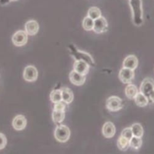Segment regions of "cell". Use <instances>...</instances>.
Returning a JSON list of instances; mask_svg holds the SVG:
<instances>
[{
    "instance_id": "obj_1",
    "label": "cell",
    "mask_w": 154,
    "mask_h": 154,
    "mask_svg": "<svg viewBox=\"0 0 154 154\" xmlns=\"http://www.w3.org/2000/svg\"><path fill=\"white\" fill-rule=\"evenodd\" d=\"M130 6L132 11L133 23L136 26H140L143 23V11L141 0H130Z\"/></svg>"
},
{
    "instance_id": "obj_2",
    "label": "cell",
    "mask_w": 154,
    "mask_h": 154,
    "mask_svg": "<svg viewBox=\"0 0 154 154\" xmlns=\"http://www.w3.org/2000/svg\"><path fill=\"white\" fill-rule=\"evenodd\" d=\"M72 55L76 60H83L87 62L89 66L94 67L95 66V62L91 56L84 51L77 49L74 46L70 45L69 46Z\"/></svg>"
},
{
    "instance_id": "obj_3",
    "label": "cell",
    "mask_w": 154,
    "mask_h": 154,
    "mask_svg": "<svg viewBox=\"0 0 154 154\" xmlns=\"http://www.w3.org/2000/svg\"><path fill=\"white\" fill-rule=\"evenodd\" d=\"M70 137V130L66 125L57 126L54 130V137L60 143H66Z\"/></svg>"
},
{
    "instance_id": "obj_4",
    "label": "cell",
    "mask_w": 154,
    "mask_h": 154,
    "mask_svg": "<svg viewBox=\"0 0 154 154\" xmlns=\"http://www.w3.org/2000/svg\"><path fill=\"white\" fill-rule=\"evenodd\" d=\"M106 105L109 111L117 112L123 109L124 102L120 97L116 96H112L107 99Z\"/></svg>"
},
{
    "instance_id": "obj_5",
    "label": "cell",
    "mask_w": 154,
    "mask_h": 154,
    "mask_svg": "<svg viewBox=\"0 0 154 154\" xmlns=\"http://www.w3.org/2000/svg\"><path fill=\"white\" fill-rule=\"evenodd\" d=\"M28 35L24 30L17 31L12 37V42L17 47H21L27 44Z\"/></svg>"
},
{
    "instance_id": "obj_6",
    "label": "cell",
    "mask_w": 154,
    "mask_h": 154,
    "mask_svg": "<svg viewBox=\"0 0 154 154\" xmlns=\"http://www.w3.org/2000/svg\"><path fill=\"white\" fill-rule=\"evenodd\" d=\"M154 89V80L147 77L143 80L140 86V92L144 94L148 98L151 92Z\"/></svg>"
},
{
    "instance_id": "obj_7",
    "label": "cell",
    "mask_w": 154,
    "mask_h": 154,
    "mask_svg": "<svg viewBox=\"0 0 154 154\" xmlns=\"http://www.w3.org/2000/svg\"><path fill=\"white\" fill-rule=\"evenodd\" d=\"M38 76V72L33 66H28L24 69L23 77V79L28 82H35Z\"/></svg>"
},
{
    "instance_id": "obj_8",
    "label": "cell",
    "mask_w": 154,
    "mask_h": 154,
    "mask_svg": "<svg viewBox=\"0 0 154 154\" xmlns=\"http://www.w3.org/2000/svg\"><path fill=\"white\" fill-rule=\"evenodd\" d=\"M108 30V22L105 17L100 16L94 20L93 31L98 34L106 32Z\"/></svg>"
},
{
    "instance_id": "obj_9",
    "label": "cell",
    "mask_w": 154,
    "mask_h": 154,
    "mask_svg": "<svg viewBox=\"0 0 154 154\" xmlns=\"http://www.w3.org/2000/svg\"><path fill=\"white\" fill-rule=\"evenodd\" d=\"M120 80L124 84H130L134 79V70L123 67L119 75Z\"/></svg>"
},
{
    "instance_id": "obj_10",
    "label": "cell",
    "mask_w": 154,
    "mask_h": 154,
    "mask_svg": "<svg viewBox=\"0 0 154 154\" xmlns=\"http://www.w3.org/2000/svg\"><path fill=\"white\" fill-rule=\"evenodd\" d=\"M27 119L23 115H17L12 121V126L16 131H22L27 126Z\"/></svg>"
},
{
    "instance_id": "obj_11",
    "label": "cell",
    "mask_w": 154,
    "mask_h": 154,
    "mask_svg": "<svg viewBox=\"0 0 154 154\" xmlns=\"http://www.w3.org/2000/svg\"><path fill=\"white\" fill-rule=\"evenodd\" d=\"M69 79L72 84L79 86L83 85L85 83L86 75H82L73 70L69 74Z\"/></svg>"
},
{
    "instance_id": "obj_12",
    "label": "cell",
    "mask_w": 154,
    "mask_h": 154,
    "mask_svg": "<svg viewBox=\"0 0 154 154\" xmlns=\"http://www.w3.org/2000/svg\"><path fill=\"white\" fill-rule=\"evenodd\" d=\"M39 24L35 20H29L25 24V31L29 36L35 35L39 31Z\"/></svg>"
},
{
    "instance_id": "obj_13",
    "label": "cell",
    "mask_w": 154,
    "mask_h": 154,
    "mask_svg": "<svg viewBox=\"0 0 154 154\" xmlns=\"http://www.w3.org/2000/svg\"><path fill=\"white\" fill-rule=\"evenodd\" d=\"M90 66L83 60H75L73 64V70L82 75H86L89 70Z\"/></svg>"
},
{
    "instance_id": "obj_14",
    "label": "cell",
    "mask_w": 154,
    "mask_h": 154,
    "mask_svg": "<svg viewBox=\"0 0 154 154\" xmlns=\"http://www.w3.org/2000/svg\"><path fill=\"white\" fill-rule=\"evenodd\" d=\"M102 134L106 138H112L116 133V128L114 124L110 122H107L102 126Z\"/></svg>"
},
{
    "instance_id": "obj_15",
    "label": "cell",
    "mask_w": 154,
    "mask_h": 154,
    "mask_svg": "<svg viewBox=\"0 0 154 154\" xmlns=\"http://www.w3.org/2000/svg\"><path fill=\"white\" fill-rule=\"evenodd\" d=\"M124 68L134 70L138 66V59L134 55H129L125 57L123 62Z\"/></svg>"
},
{
    "instance_id": "obj_16",
    "label": "cell",
    "mask_w": 154,
    "mask_h": 154,
    "mask_svg": "<svg viewBox=\"0 0 154 154\" xmlns=\"http://www.w3.org/2000/svg\"><path fill=\"white\" fill-rule=\"evenodd\" d=\"M60 90L62 93V101L65 102L66 104H70L73 100L74 98L73 93L72 89L67 87H63L60 89Z\"/></svg>"
},
{
    "instance_id": "obj_17",
    "label": "cell",
    "mask_w": 154,
    "mask_h": 154,
    "mask_svg": "<svg viewBox=\"0 0 154 154\" xmlns=\"http://www.w3.org/2000/svg\"><path fill=\"white\" fill-rule=\"evenodd\" d=\"M125 93L126 96L130 99H134L138 92V89L134 85L128 84V86L125 88Z\"/></svg>"
},
{
    "instance_id": "obj_18",
    "label": "cell",
    "mask_w": 154,
    "mask_h": 154,
    "mask_svg": "<svg viewBox=\"0 0 154 154\" xmlns=\"http://www.w3.org/2000/svg\"><path fill=\"white\" fill-rule=\"evenodd\" d=\"M134 100L136 104L140 107H146L149 104V98L140 92L137 94Z\"/></svg>"
},
{
    "instance_id": "obj_19",
    "label": "cell",
    "mask_w": 154,
    "mask_h": 154,
    "mask_svg": "<svg viewBox=\"0 0 154 154\" xmlns=\"http://www.w3.org/2000/svg\"><path fill=\"white\" fill-rule=\"evenodd\" d=\"M117 146L120 150L126 151L130 147V140H128L122 136H120L117 140Z\"/></svg>"
},
{
    "instance_id": "obj_20",
    "label": "cell",
    "mask_w": 154,
    "mask_h": 154,
    "mask_svg": "<svg viewBox=\"0 0 154 154\" xmlns=\"http://www.w3.org/2000/svg\"><path fill=\"white\" fill-rule=\"evenodd\" d=\"M53 120L56 123H62L65 119V110H59L53 109Z\"/></svg>"
},
{
    "instance_id": "obj_21",
    "label": "cell",
    "mask_w": 154,
    "mask_h": 154,
    "mask_svg": "<svg viewBox=\"0 0 154 154\" xmlns=\"http://www.w3.org/2000/svg\"><path fill=\"white\" fill-rule=\"evenodd\" d=\"M132 132L133 134V136H136L139 137H142L144 134V130L143 128L140 123H134L132 125L131 127Z\"/></svg>"
},
{
    "instance_id": "obj_22",
    "label": "cell",
    "mask_w": 154,
    "mask_h": 154,
    "mask_svg": "<svg viewBox=\"0 0 154 154\" xmlns=\"http://www.w3.org/2000/svg\"><path fill=\"white\" fill-rule=\"evenodd\" d=\"M50 100L54 104L62 101L60 89H55V90L51 91L50 93Z\"/></svg>"
},
{
    "instance_id": "obj_23",
    "label": "cell",
    "mask_w": 154,
    "mask_h": 154,
    "mask_svg": "<svg viewBox=\"0 0 154 154\" xmlns=\"http://www.w3.org/2000/svg\"><path fill=\"white\" fill-rule=\"evenodd\" d=\"M88 16L94 20L101 16V11L97 7H91L88 11Z\"/></svg>"
},
{
    "instance_id": "obj_24",
    "label": "cell",
    "mask_w": 154,
    "mask_h": 154,
    "mask_svg": "<svg viewBox=\"0 0 154 154\" xmlns=\"http://www.w3.org/2000/svg\"><path fill=\"white\" fill-rule=\"evenodd\" d=\"M94 20L88 16L84 18L82 23L83 29L86 31H91L93 30L94 27Z\"/></svg>"
},
{
    "instance_id": "obj_25",
    "label": "cell",
    "mask_w": 154,
    "mask_h": 154,
    "mask_svg": "<svg viewBox=\"0 0 154 154\" xmlns=\"http://www.w3.org/2000/svg\"><path fill=\"white\" fill-rule=\"evenodd\" d=\"M143 140L141 137L133 136V137L130 140V145L131 148L135 150L139 149L142 146Z\"/></svg>"
},
{
    "instance_id": "obj_26",
    "label": "cell",
    "mask_w": 154,
    "mask_h": 154,
    "mask_svg": "<svg viewBox=\"0 0 154 154\" xmlns=\"http://www.w3.org/2000/svg\"><path fill=\"white\" fill-rule=\"evenodd\" d=\"M121 136L125 137L128 140H130L133 136V134L131 127H128L125 128L121 133Z\"/></svg>"
},
{
    "instance_id": "obj_27",
    "label": "cell",
    "mask_w": 154,
    "mask_h": 154,
    "mask_svg": "<svg viewBox=\"0 0 154 154\" xmlns=\"http://www.w3.org/2000/svg\"><path fill=\"white\" fill-rule=\"evenodd\" d=\"M7 144V139L6 136L0 133V150H2L5 148Z\"/></svg>"
},
{
    "instance_id": "obj_28",
    "label": "cell",
    "mask_w": 154,
    "mask_h": 154,
    "mask_svg": "<svg viewBox=\"0 0 154 154\" xmlns=\"http://www.w3.org/2000/svg\"><path fill=\"white\" fill-rule=\"evenodd\" d=\"M54 110H65L66 109V104L65 102L63 101H60L57 103L54 104Z\"/></svg>"
},
{
    "instance_id": "obj_29",
    "label": "cell",
    "mask_w": 154,
    "mask_h": 154,
    "mask_svg": "<svg viewBox=\"0 0 154 154\" xmlns=\"http://www.w3.org/2000/svg\"><path fill=\"white\" fill-rule=\"evenodd\" d=\"M149 99H150V100H152L153 102H154V89L151 92V93H150V96H149Z\"/></svg>"
},
{
    "instance_id": "obj_30",
    "label": "cell",
    "mask_w": 154,
    "mask_h": 154,
    "mask_svg": "<svg viewBox=\"0 0 154 154\" xmlns=\"http://www.w3.org/2000/svg\"><path fill=\"white\" fill-rule=\"evenodd\" d=\"M10 2V0H0V4L2 5H6Z\"/></svg>"
},
{
    "instance_id": "obj_31",
    "label": "cell",
    "mask_w": 154,
    "mask_h": 154,
    "mask_svg": "<svg viewBox=\"0 0 154 154\" xmlns=\"http://www.w3.org/2000/svg\"><path fill=\"white\" fill-rule=\"evenodd\" d=\"M18 1V0H10V2H17Z\"/></svg>"
}]
</instances>
